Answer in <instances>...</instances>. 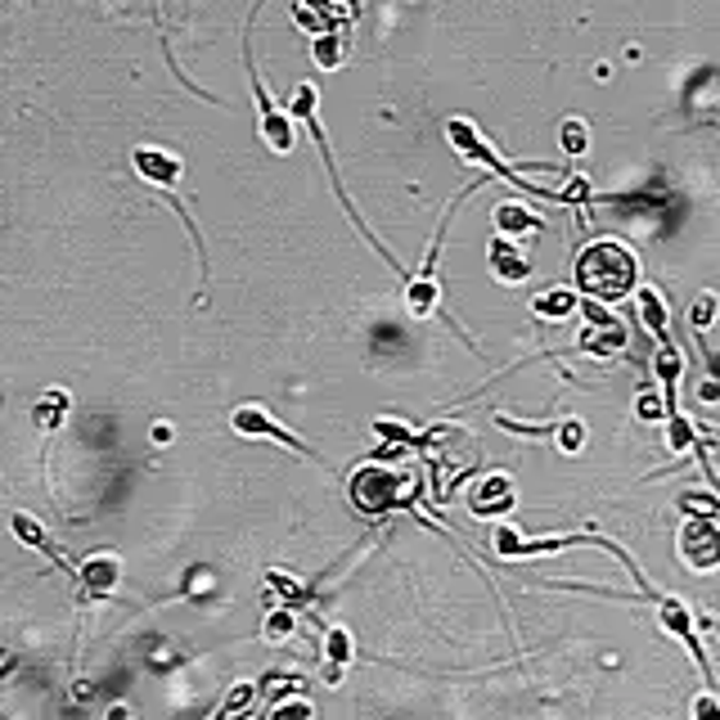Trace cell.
<instances>
[{"label": "cell", "mask_w": 720, "mask_h": 720, "mask_svg": "<svg viewBox=\"0 0 720 720\" xmlns=\"http://www.w3.org/2000/svg\"><path fill=\"white\" fill-rule=\"evenodd\" d=\"M577 288L594 302H622L639 288V261L622 239H594L577 252Z\"/></svg>", "instance_id": "cell-1"}, {"label": "cell", "mask_w": 720, "mask_h": 720, "mask_svg": "<svg viewBox=\"0 0 720 720\" xmlns=\"http://www.w3.org/2000/svg\"><path fill=\"white\" fill-rule=\"evenodd\" d=\"M347 496H352V509H356L361 518H388V514H397V509L420 505V496H424V477H420V469L365 464V469L352 473Z\"/></svg>", "instance_id": "cell-2"}, {"label": "cell", "mask_w": 720, "mask_h": 720, "mask_svg": "<svg viewBox=\"0 0 720 720\" xmlns=\"http://www.w3.org/2000/svg\"><path fill=\"white\" fill-rule=\"evenodd\" d=\"M446 140H450V149L460 158H469V163H477V167H486L491 176H500V180H509V185H522L527 194H541L545 203H567V189H545V185H536V180H522V172L527 167H514V163H505L496 149L486 144V135L469 122V118H450L446 122Z\"/></svg>", "instance_id": "cell-3"}, {"label": "cell", "mask_w": 720, "mask_h": 720, "mask_svg": "<svg viewBox=\"0 0 720 720\" xmlns=\"http://www.w3.org/2000/svg\"><path fill=\"white\" fill-rule=\"evenodd\" d=\"M316 99H320V91H316V82H302L297 91H293V99H288V113H293V118L302 122V127H307L311 131V140H316V149H320V158H324V172H329V180H333V194L338 199H343V208H347V216H352V225H356V231L369 239V248L378 252V257H383L388 261V267H397V261H392V252L383 248V244H378L374 239V231H369V225L361 221V212L352 208V199H347V189H343V180H338V167H333V154H329V140H324V127L316 122Z\"/></svg>", "instance_id": "cell-4"}, {"label": "cell", "mask_w": 720, "mask_h": 720, "mask_svg": "<svg viewBox=\"0 0 720 720\" xmlns=\"http://www.w3.org/2000/svg\"><path fill=\"white\" fill-rule=\"evenodd\" d=\"M491 545H496V554H500V558H545V554H567V550L594 545V550H609V554H617V558L630 567V558H626L613 541H603V536H577V532H567V536H522V532H514V527H496V536H491Z\"/></svg>", "instance_id": "cell-5"}, {"label": "cell", "mask_w": 720, "mask_h": 720, "mask_svg": "<svg viewBox=\"0 0 720 720\" xmlns=\"http://www.w3.org/2000/svg\"><path fill=\"white\" fill-rule=\"evenodd\" d=\"M464 199V194H460ZM460 199H455L450 208H446V216L437 221V235H433V244H428V252H424V267L410 275V284H405V311H410V320H433L437 311H441V284H437V261H441V239H446V231H450V212L460 208Z\"/></svg>", "instance_id": "cell-6"}, {"label": "cell", "mask_w": 720, "mask_h": 720, "mask_svg": "<svg viewBox=\"0 0 720 720\" xmlns=\"http://www.w3.org/2000/svg\"><path fill=\"white\" fill-rule=\"evenodd\" d=\"M649 599L658 603V622H662V630H666V635H675L680 644H685L689 658H694V662H698V671H703V680H707V689H716V671H711L707 649H703V639H698V613L689 609L685 599L662 594V590H649Z\"/></svg>", "instance_id": "cell-7"}, {"label": "cell", "mask_w": 720, "mask_h": 720, "mask_svg": "<svg viewBox=\"0 0 720 720\" xmlns=\"http://www.w3.org/2000/svg\"><path fill=\"white\" fill-rule=\"evenodd\" d=\"M231 428H235L239 437H248V441H275V446H288L293 455H307V460H320V450H316V446H307L297 433H288L284 424H275L267 405H235V410H231Z\"/></svg>", "instance_id": "cell-8"}, {"label": "cell", "mask_w": 720, "mask_h": 720, "mask_svg": "<svg viewBox=\"0 0 720 720\" xmlns=\"http://www.w3.org/2000/svg\"><path fill=\"white\" fill-rule=\"evenodd\" d=\"M680 558H685L694 573H716L720 567V518L689 514V522L680 527Z\"/></svg>", "instance_id": "cell-9"}, {"label": "cell", "mask_w": 720, "mask_h": 720, "mask_svg": "<svg viewBox=\"0 0 720 720\" xmlns=\"http://www.w3.org/2000/svg\"><path fill=\"white\" fill-rule=\"evenodd\" d=\"M581 311H586V329H581V338H577V347L581 352H590V356H617V352H626V324L603 307V302H594V297H586L581 302Z\"/></svg>", "instance_id": "cell-10"}, {"label": "cell", "mask_w": 720, "mask_h": 720, "mask_svg": "<svg viewBox=\"0 0 720 720\" xmlns=\"http://www.w3.org/2000/svg\"><path fill=\"white\" fill-rule=\"evenodd\" d=\"M131 167H135V176H140L144 185L163 189V194H172V189L185 180V158L172 154V149H158V144H135Z\"/></svg>", "instance_id": "cell-11"}, {"label": "cell", "mask_w": 720, "mask_h": 720, "mask_svg": "<svg viewBox=\"0 0 720 720\" xmlns=\"http://www.w3.org/2000/svg\"><path fill=\"white\" fill-rule=\"evenodd\" d=\"M248 72H252V95H257V108H261V140L271 144V154H293V149H297L293 113H284V108L271 99V91L261 86V78H257V68H248Z\"/></svg>", "instance_id": "cell-12"}, {"label": "cell", "mask_w": 720, "mask_h": 720, "mask_svg": "<svg viewBox=\"0 0 720 720\" xmlns=\"http://www.w3.org/2000/svg\"><path fill=\"white\" fill-rule=\"evenodd\" d=\"M518 505V486H514V477L509 473H482L477 482H473V491H469V514L473 518H505L509 509Z\"/></svg>", "instance_id": "cell-13"}, {"label": "cell", "mask_w": 720, "mask_h": 720, "mask_svg": "<svg viewBox=\"0 0 720 720\" xmlns=\"http://www.w3.org/2000/svg\"><path fill=\"white\" fill-rule=\"evenodd\" d=\"M118 581H122V558L113 550H99V554L78 563V586H82L86 599H108L113 590H118Z\"/></svg>", "instance_id": "cell-14"}, {"label": "cell", "mask_w": 720, "mask_h": 720, "mask_svg": "<svg viewBox=\"0 0 720 720\" xmlns=\"http://www.w3.org/2000/svg\"><path fill=\"white\" fill-rule=\"evenodd\" d=\"M486 271L500 284H522L527 275H532V257H527L509 235H496L486 244Z\"/></svg>", "instance_id": "cell-15"}, {"label": "cell", "mask_w": 720, "mask_h": 720, "mask_svg": "<svg viewBox=\"0 0 720 720\" xmlns=\"http://www.w3.org/2000/svg\"><path fill=\"white\" fill-rule=\"evenodd\" d=\"M68 420H72V392L68 388H46L42 397H36L32 424H36V433H42V437H55Z\"/></svg>", "instance_id": "cell-16"}, {"label": "cell", "mask_w": 720, "mask_h": 720, "mask_svg": "<svg viewBox=\"0 0 720 720\" xmlns=\"http://www.w3.org/2000/svg\"><path fill=\"white\" fill-rule=\"evenodd\" d=\"M491 216H496V235H509V239H527V235L545 231V216L532 212L527 203H518V199H505Z\"/></svg>", "instance_id": "cell-17"}, {"label": "cell", "mask_w": 720, "mask_h": 720, "mask_svg": "<svg viewBox=\"0 0 720 720\" xmlns=\"http://www.w3.org/2000/svg\"><path fill=\"white\" fill-rule=\"evenodd\" d=\"M10 532H14V536L27 545V550H42V554L55 563V567H63V573H72V563L59 554V545L50 541V532H46V527L36 522V518H27V514H19V509H14V514H10ZM72 577H78V573H72Z\"/></svg>", "instance_id": "cell-18"}, {"label": "cell", "mask_w": 720, "mask_h": 720, "mask_svg": "<svg viewBox=\"0 0 720 720\" xmlns=\"http://www.w3.org/2000/svg\"><path fill=\"white\" fill-rule=\"evenodd\" d=\"M352 658H356L352 630H347V626H329V630H324V680H329V685H338V680H343V671H347Z\"/></svg>", "instance_id": "cell-19"}, {"label": "cell", "mask_w": 720, "mask_h": 720, "mask_svg": "<svg viewBox=\"0 0 720 720\" xmlns=\"http://www.w3.org/2000/svg\"><path fill=\"white\" fill-rule=\"evenodd\" d=\"M635 302H639V320H644V329H649L658 343H675L671 338V311H666V302H662V293L653 288V284H644V288H635Z\"/></svg>", "instance_id": "cell-20"}, {"label": "cell", "mask_w": 720, "mask_h": 720, "mask_svg": "<svg viewBox=\"0 0 720 720\" xmlns=\"http://www.w3.org/2000/svg\"><path fill=\"white\" fill-rule=\"evenodd\" d=\"M577 307H581V288H563V284L541 288L532 297V311L541 320H567V316H577Z\"/></svg>", "instance_id": "cell-21"}, {"label": "cell", "mask_w": 720, "mask_h": 720, "mask_svg": "<svg viewBox=\"0 0 720 720\" xmlns=\"http://www.w3.org/2000/svg\"><path fill=\"white\" fill-rule=\"evenodd\" d=\"M271 603H288V609H297V613H307V603H311V594L302 590L288 573H280V567H271L267 573V609Z\"/></svg>", "instance_id": "cell-22"}, {"label": "cell", "mask_w": 720, "mask_h": 720, "mask_svg": "<svg viewBox=\"0 0 720 720\" xmlns=\"http://www.w3.org/2000/svg\"><path fill=\"white\" fill-rule=\"evenodd\" d=\"M374 433H378V441L383 446H397V450H424L428 446V437L424 433H414L410 424H401V420H374Z\"/></svg>", "instance_id": "cell-23"}, {"label": "cell", "mask_w": 720, "mask_h": 720, "mask_svg": "<svg viewBox=\"0 0 720 720\" xmlns=\"http://www.w3.org/2000/svg\"><path fill=\"white\" fill-rule=\"evenodd\" d=\"M293 613H297V609H288V603H271L267 622H261V639H267V644L293 639V630H297V617H293Z\"/></svg>", "instance_id": "cell-24"}, {"label": "cell", "mask_w": 720, "mask_h": 720, "mask_svg": "<svg viewBox=\"0 0 720 720\" xmlns=\"http://www.w3.org/2000/svg\"><path fill=\"white\" fill-rule=\"evenodd\" d=\"M311 59H316V68L333 72L338 63H343V32H320V36H311Z\"/></svg>", "instance_id": "cell-25"}, {"label": "cell", "mask_w": 720, "mask_h": 720, "mask_svg": "<svg viewBox=\"0 0 720 720\" xmlns=\"http://www.w3.org/2000/svg\"><path fill=\"white\" fill-rule=\"evenodd\" d=\"M257 689H261V685H252V680H239V685L231 689V698H225V703L216 707V716H221V720H231V716H244V711H252V703H257Z\"/></svg>", "instance_id": "cell-26"}, {"label": "cell", "mask_w": 720, "mask_h": 720, "mask_svg": "<svg viewBox=\"0 0 720 720\" xmlns=\"http://www.w3.org/2000/svg\"><path fill=\"white\" fill-rule=\"evenodd\" d=\"M563 154H573V158L590 154V127L581 118H567L563 122Z\"/></svg>", "instance_id": "cell-27"}, {"label": "cell", "mask_w": 720, "mask_h": 720, "mask_svg": "<svg viewBox=\"0 0 720 720\" xmlns=\"http://www.w3.org/2000/svg\"><path fill=\"white\" fill-rule=\"evenodd\" d=\"M554 433H558V450H563V455L586 450V424H581V420H563Z\"/></svg>", "instance_id": "cell-28"}, {"label": "cell", "mask_w": 720, "mask_h": 720, "mask_svg": "<svg viewBox=\"0 0 720 720\" xmlns=\"http://www.w3.org/2000/svg\"><path fill=\"white\" fill-rule=\"evenodd\" d=\"M635 414H639V420L644 424H653V420H666V397L662 392H639V401H635Z\"/></svg>", "instance_id": "cell-29"}, {"label": "cell", "mask_w": 720, "mask_h": 720, "mask_svg": "<svg viewBox=\"0 0 720 720\" xmlns=\"http://www.w3.org/2000/svg\"><path fill=\"white\" fill-rule=\"evenodd\" d=\"M711 320H716V297H711V293H703V297L694 302V311H689V324H694V329L703 333V329H707Z\"/></svg>", "instance_id": "cell-30"}, {"label": "cell", "mask_w": 720, "mask_h": 720, "mask_svg": "<svg viewBox=\"0 0 720 720\" xmlns=\"http://www.w3.org/2000/svg\"><path fill=\"white\" fill-rule=\"evenodd\" d=\"M316 707L307 703V698H297V703H288V698H280V703H271V716L275 720H284V716H311Z\"/></svg>", "instance_id": "cell-31"}, {"label": "cell", "mask_w": 720, "mask_h": 720, "mask_svg": "<svg viewBox=\"0 0 720 720\" xmlns=\"http://www.w3.org/2000/svg\"><path fill=\"white\" fill-rule=\"evenodd\" d=\"M689 711H694L698 720H720V698H716V694L707 689L703 698H694V707H689Z\"/></svg>", "instance_id": "cell-32"}, {"label": "cell", "mask_w": 720, "mask_h": 720, "mask_svg": "<svg viewBox=\"0 0 720 720\" xmlns=\"http://www.w3.org/2000/svg\"><path fill=\"white\" fill-rule=\"evenodd\" d=\"M154 441H158V446L172 441V424H154Z\"/></svg>", "instance_id": "cell-33"}]
</instances>
